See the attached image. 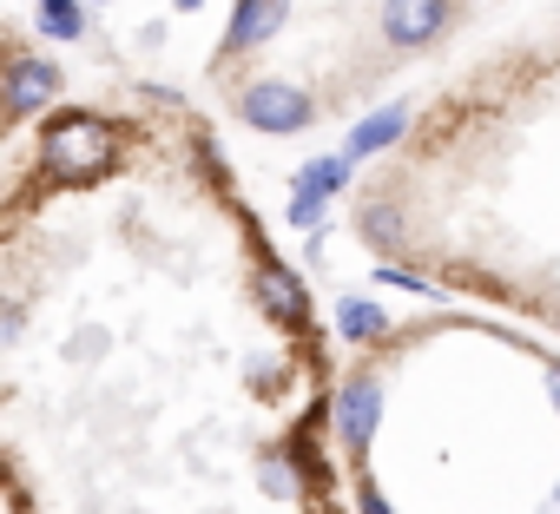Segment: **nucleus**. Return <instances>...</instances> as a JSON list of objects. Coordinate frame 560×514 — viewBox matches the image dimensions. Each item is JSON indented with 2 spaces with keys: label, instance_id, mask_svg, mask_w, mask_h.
I'll return each instance as SVG.
<instances>
[{
  "label": "nucleus",
  "instance_id": "f257e3e1",
  "mask_svg": "<svg viewBox=\"0 0 560 514\" xmlns=\"http://www.w3.org/2000/svg\"><path fill=\"white\" fill-rule=\"evenodd\" d=\"M106 165H113V132H106V119L67 113V119L47 132V172H54V178L80 185V178H100Z\"/></svg>",
  "mask_w": 560,
  "mask_h": 514
},
{
  "label": "nucleus",
  "instance_id": "f03ea898",
  "mask_svg": "<svg viewBox=\"0 0 560 514\" xmlns=\"http://www.w3.org/2000/svg\"><path fill=\"white\" fill-rule=\"evenodd\" d=\"M244 119L250 126H264V132H304L311 119H317V106L298 93V86H284V80H257V86H244Z\"/></svg>",
  "mask_w": 560,
  "mask_h": 514
},
{
  "label": "nucleus",
  "instance_id": "7ed1b4c3",
  "mask_svg": "<svg viewBox=\"0 0 560 514\" xmlns=\"http://www.w3.org/2000/svg\"><path fill=\"white\" fill-rule=\"evenodd\" d=\"M442 21H448V0H389V8H383V34H389L396 47H422V40H435Z\"/></svg>",
  "mask_w": 560,
  "mask_h": 514
},
{
  "label": "nucleus",
  "instance_id": "20e7f679",
  "mask_svg": "<svg viewBox=\"0 0 560 514\" xmlns=\"http://www.w3.org/2000/svg\"><path fill=\"white\" fill-rule=\"evenodd\" d=\"M284 8H291V0H237V14H231V40H224V54H250L257 40H270L277 27H284Z\"/></svg>",
  "mask_w": 560,
  "mask_h": 514
},
{
  "label": "nucleus",
  "instance_id": "39448f33",
  "mask_svg": "<svg viewBox=\"0 0 560 514\" xmlns=\"http://www.w3.org/2000/svg\"><path fill=\"white\" fill-rule=\"evenodd\" d=\"M376 422H383V389H376L370 376H357V383L343 389V442H350V448H370Z\"/></svg>",
  "mask_w": 560,
  "mask_h": 514
},
{
  "label": "nucleus",
  "instance_id": "423d86ee",
  "mask_svg": "<svg viewBox=\"0 0 560 514\" xmlns=\"http://www.w3.org/2000/svg\"><path fill=\"white\" fill-rule=\"evenodd\" d=\"M60 93V73L47 67V60H14V86H8V106L14 113H34L40 100H54Z\"/></svg>",
  "mask_w": 560,
  "mask_h": 514
},
{
  "label": "nucleus",
  "instance_id": "0eeeda50",
  "mask_svg": "<svg viewBox=\"0 0 560 514\" xmlns=\"http://www.w3.org/2000/svg\"><path fill=\"white\" fill-rule=\"evenodd\" d=\"M257 291H264V304H270V317H277V324H304V284H298L291 271H277V265H264Z\"/></svg>",
  "mask_w": 560,
  "mask_h": 514
},
{
  "label": "nucleus",
  "instance_id": "6e6552de",
  "mask_svg": "<svg viewBox=\"0 0 560 514\" xmlns=\"http://www.w3.org/2000/svg\"><path fill=\"white\" fill-rule=\"evenodd\" d=\"M402 126H409V106H383L376 119H363V126L350 132V152H343V159H370V152H383Z\"/></svg>",
  "mask_w": 560,
  "mask_h": 514
},
{
  "label": "nucleus",
  "instance_id": "1a4fd4ad",
  "mask_svg": "<svg viewBox=\"0 0 560 514\" xmlns=\"http://www.w3.org/2000/svg\"><path fill=\"white\" fill-rule=\"evenodd\" d=\"M343 172H350V159H317V165H304V172H298V191H317V198H330V191L343 185Z\"/></svg>",
  "mask_w": 560,
  "mask_h": 514
},
{
  "label": "nucleus",
  "instance_id": "9d476101",
  "mask_svg": "<svg viewBox=\"0 0 560 514\" xmlns=\"http://www.w3.org/2000/svg\"><path fill=\"white\" fill-rule=\"evenodd\" d=\"M376 330H383V311H376V304H363V297H350V304H343V337H350V343H363V337H376Z\"/></svg>",
  "mask_w": 560,
  "mask_h": 514
},
{
  "label": "nucleus",
  "instance_id": "9b49d317",
  "mask_svg": "<svg viewBox=\"0 0 560 514\" xmlns=\"http://www.w3.org/2000/svg\"><path fill=\"white\" fill-rule=\"evenodd\" d=\"M40 21H47V34H54V40H73V34H80V8H73V0H47Z\"/></svg>",
  "mask_w": 560,
  "mask_h": 514
},
{
  "label": "nucleus",
  "instance_id": "f8f14e48",
  "mask_svg": "<svg viewBox=\"0 0 560 514\" xmlns=\"http://www.w3.org/2000/svg\"><path fill=\"white\" fill-rule=\"evenodd\" d=\"M264 488H270L277 501H291V494H298V481H291V468H284V455H264Z\"/></svg>",
  "mask_w": 560,
  "mask_h": 514
},
{
  "label": "nucleus",
  "instance_id": "ddd939ff",
  "mask_svg": "<svg viewBox=\"0 0 560 514\" xmlns=\"http://www.w3.org/2000/svg\"><path fill=\"white\" fill-rule=\"evenodd\" d=\"M363 231H370V237H383V244H389V237H396V231H402V218H396V211H363Z\"/></svg>",
  "mask_w": 560,
  "mask_h": 514
},
{
  "label": "nucleus",
  "instance_id": "4468645a",
  "mask_svg": "<svg viewBox=\"0 0 560 514\" xmlns=\"http://www.w3.org/2000/svg\"><path fill=\"white\" fill-rule=\"evenodd\" d=\"M363 514H389V501L383 494H363Z\"/></svg>",
  "mask_w": 560,
  "mask_h": 514
},
{
  "label": "nucleus",
  "instance_id": "2eb2a0df",
  "mask_svg": "<svg viewBox=\"0 0 560 514\" xmlns=\"http://www.w3.org/2000/svg\"><path fill=\"white\" fill-rule=\"evenodd\" d=\"M547 389H553V409H560V363L547 370Z\"/></svg>",
  "mask_w": 560,
  "mask_h": 514
},
{
  "label": "nucleus",
  "instance_id": "dca6fc26",
  "mask_svg": "<svg viewBox=\"0 0 560 514\" xmlns=\"http://www.w3.org/2000/svg\"><path fill=\"white\" fill-rule=\"evenodd\" d=\"M553 514H560V494H553Z\"/></svg>",
  "mask_w": 560,
  "mask_h": 514
}]
</instances>
